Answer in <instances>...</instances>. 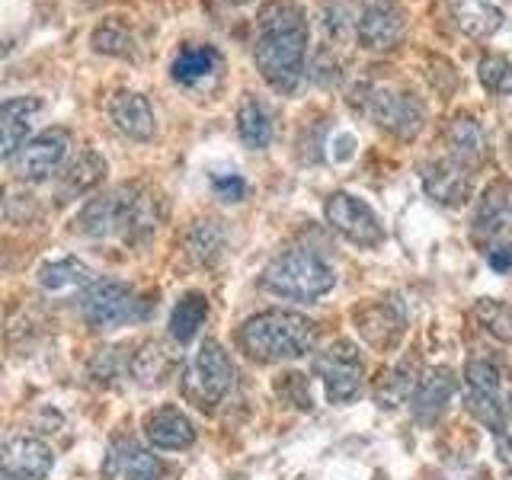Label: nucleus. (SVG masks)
Listing matches in <instances>:
<instances>
[{
    "instance_id": "f257e3e1",
    "label": "nucleus",
    "mask_w": 512,
    "mask_h": 480,
    "mask_svg": "<svg viewBox=\"0 0 512 480\" xmlns=\"http://www.w3.org/2000/svg\"><path fill=\"white\" fill-rule=\"evenodd\" d=\"M311 26L308 16L292 0H272L256 20L253 61L263 80L276 93H292L304 77Z\"/></svg>"
},
{
    "instance_id": "f03ea898",
    "label": "nucleus",
    "mask_w": 512,
    "mask_h": 480,
    "mask_svg": "<svg viewBox=\"0 0 512 480\" xmlns=\"http://www.w3.org/2000/svg\"><path fill=\"white\" fill-rule=\"evenodd\" d=\"M237 343L256 362L301 359L317 343V324L295 311H263L244 320Z\"/></svg>"
},
{
    "instance_id": "7ed1b4c3",
    "label": "nucleus",
    "mask_w": 512,
    "mask_h": 480,
    "mask_svg": "<svg viewBox=\"0 0 512 480\" xmlns=\"http://www.w3.org/2000/svg\"><path fill=\"white\" fill-rule=\"evenodd\" d=\"M336 285V272L311 250H288L263 269V288L276 298L314 301Z\"/></svg>"
},
{
    "instance_id": "20e7f679",
    "label": "nucleus",
    "mask_w": 512,
    "mask_h": 480,
    "mask_svg": "<svg viewBox=\"0 0 512 480\" xmlns=\"http://www.w3.org/2000/svg\"><path fill=\"white\" fill-rule=\"evenodd\" d=\"M183 397L199 410H215L234 388V362L215 340H205L180 375Z\"/></svg>"
},
{
    "instance_id": "39448f33",
    "label": "nucleus",
    "mask_w": 512,
    "mask_h": 480,
    "mask_svg": "<svg viewBox=\"0 0 512 480\" xmlns=\"http://www.w3.org/2000/svg\"><path fill=\"white\" fill-rule=\"evenodd\" d=\"M138 205H141V189L138 186H119L109 189L103 196L90 199L77 215V231L84 237L103 240V237H135L138 224Z\"/></svg>"
},
{
    "instance_id": "423d86ee",
    "label": "nucleus",
    "mask_w": 512,
    "mask_h": 480,
    "mask_svg": "<svg viewBox=\"0 0 512 480\" xmlns=\"http://www.w3.org/2000/svg\"><path fill=\"white\" fill-rule=\"evenodd\" d=\"M80 314L90 327L96 330H109L119 324H132V320L148 317V301H141L132 288L122 282H93L87 285L84 298H80Z\"/></svg>"
},
{
    "instance_id": "0eeeda50",
    "label": "nucleus",
    "mask_w": 512,
    "mask_h": 480,
    "mask_svg": "<svg viewBox=\"0 0 512 480\" xmlns=\"http://www.w3.org/2000/svg\"><path fill=\"white\" fill-rule=\"evenodd\" d=\"M464 407L480 426H487L493 436L509 429V407L500 394V372L487 359H474L464 368Z\"/></svg>"
},
{
    "instance_id": "6e6552de",
    "label": "nucleus",
    "mask_w": 512,
    "mask_h": 480,
    "mask_svg": "<svg viewBox=\"0 0 512 480\" xmlns=\"http://www.w3.org/2000/svg\"><path fill=\"white\" fill-rule=\"evenodd\" d=\"M365 112L372 116V122L384 132H391L397 138H416L426 122V109L416 100L410 90H400L394 84H378L368 87L365 93Z\"/></svg>"
},
{
    "instance_id": "1a4fd4ad",
    "label": "nucleus",
    "mask_w": 512,
    "mask_h": 480,
    "mask_svg": "<svg viewBox=\"0 0 512 480\" xmlns=\"http://www.w3.org/2000/svg\"><path fill=\"white\" fill-rule=\"evenodd\" d=\"M324 215L336 234H343L356 247H378L384 240V228L375 208L352 192H333L324 202Z\"/></svg>"
},
{
    "instance_id": "9d476101",
    "label": "nucleus",
    "mask_w": 512,
    "mask_h": 480,
    "mask_svg": "<svg viewBox=\"0 0 512 480\" xmlns=\"http://www.w3.org/2000/svg\"><path fill=\"white\" fill-rule=\"evenodd\" d=\"M68 148H71V135L64 132V128H45L36 138H29L7 164L16 180L42 183L61 167V160L68 157Z\"/></svg>"
},
{
    "instance_id": "9b49d317",
    "label": "nucleus",
    "mask_w": 512,
    "mask_h": 480,
    "mask_svg": "<svg viewBox=\"0 0 512 480\" xmlns=\"http://www.w3.org/2000/svg\"><path fill=\"white\" fill-rule=\"evenodd\" d=\"M404 26L407 16L397 0H362L356 20H352L356 39L368 52H388V48H394L404 39Z\"/></svg>"
},
{
    "instance_id": "f8f14e48",
    "label": "nucleus",
    "mask_w": 512,
    "mask_h": 480,
    "mask_svg": "<svg viewBox=\"0 0 512 480\" xmlns=\"http://www.w3.org/2000/svg\"><path fill=\"white\" fill-rule=\"evenodd\" d=\"M314 372L324 381V391L333 404H349L362 388V359L352 343H333L314 359Z\"/></svg>"
},
{
    "instance_id": "ddd939ff",
    "label": "nucleus",
    "mask_w": 512,
    "mask_h": 480,
    "mask_svg": "<svg viewBox=\"0 0 512 480\" xmlns=\"http://www.w3.org/2000/svg\"><path fill=\"white\" fill-rule=\"evenodd\" d=\"M474 240L480 247L493 250L512 244V186L509 183H493L484 199L477 205L474 215Z\"/></svg>"
},
{
    "instance_id": "4468645a",
    "label": "nucleus",
    "mask_w": 512,
    "mask_h": 480,
    "mask_svg": "<svg viewBox=\"0 0 512 480\" xmlns=\"http://www.w3.org/2000/svg\"><path fill=\"white\" fill-rule=\"evenodd\" d=\"M423 189L429 192V199H436L439 205L458 208L471 199L474 167L452 157V154H445L439 160H429V164L423 167Z\"/></svg>"
},
{
    "instance_id": "2eb2a0df",
    "label": "nucleus",
    "mask_w": 512,
    "mask_h": 480,
    "mask_svg": "<svg viewBox=\"0 0 512 480\" xmlns=\"http://www.w3.org/2000/svg\"><path fill=\"white\" fill-rule=\"evenodd\" d=\"M164 464L135 439H116L103 458V480H160Z\"/></svg>"
},
{
    "instance_id": "dca6fc26",
    "label": "nucleus",
    "mask_w": 512,
    "mask_h": 480,
    "mask_svg": "<svg viewBox=\"0 0 512 480\" xmlns=\"http://www.w3.org/2000/svg\"><path fill=\"white\" fill-rule=\"evenodd\" d=\"M4 477L7 480H45L55 468V455L36 436H13L4 445Z\"/></svg>"
},
{
    "instance_id": "f3484780",
    "label": "nucleus",
    "mask_w": 512,
    "mask_h": 480,
    "mask_svg": "<svg viewBox=\"0 0 512 480\" xmlns=\"http://www.w3.org/2000/svg\"><path fill=\"white\" fill-rule=\"evenodd\" d=\"M144 436L160 452H186L196 442V426L180 407H157L144 416Z\"/></svg>"
},
{
    "instance_id": "a211bd4d",
    "label": "nucleus",
    "mask_w": 512,
    "mask_h": 480,
    "mask_svg": "<svg viewBox=\"0 0 512 480\" xmlns=\"http://www.w3.org/2000/svg\"><path fill=\"white\" fill-rule=\"evenodd\" d=\"M404 324H407L404 308L394 301H375L356 311V327L362 333V340L375 349H391L404 336Z\"/></svg>"
},
{
    "instance_id": "6ab92c4d",
    "label": "nucleus",
    "mask_w": 512,
    "mask_h": 480,
    "mask_svg": "<svg viewBox=\"0 0 512 480\" xmlns=\"http://www.w3.org/2000/svg\"><path fill=\"white\" fill-rule=\"evenodd\" d=\"M112 125L119 128L122 135H128L132 141H151L157 132V119H154V109L148 103V96L135 93V90H122L109 100L106 106Z\"/></svg>"
},
{
    "instance_id": "aec40b11",
    "label": "nucleus",
    "mask_w": 512,
    "mask_h": 480,
    "mask_svg": "<svg viewBox=\"0 0 512 480\" xmlns=\"http://www.w3.org/2000/svg\"><path fill=\"white\" fill-rule=\"evenodd\" d=\"M455 388H458V381H455L452 368H445V365L429 368V372L420 375V381H416V388H413V397H410L413 416L423 423H432L445 410L448 400H452Z\"/></svg>"
},
{
    "instance_id": "412c9836",
    "label": "nucleus",
    "mask_w": 512,
    "mask_h": 480,
    "mask_svg": "<svg viewBox=\"0 0 512 480\" xmlns=\"http://www.w3.org/2000/svg\"><path fill=\"white\" fill-rule=\"evenodd\" d=\"M42 100L39 96H10L0 106V135H4V160H10L26 144L32 122L39 119Z\"/></svg>"
},
{
    "instance_id": "4be33fe9",
    "label": "nucleus",
    "mask_w": 512,
    "mask_h": 480,
    "mask_svg": "<svg viewBox=\"0 0 512 480\" xmlns=\"http://www.w3.org/2000/svg\"><path fill=\"white\" fill-rule=\"evenodd\" d=\"M455 26L471 39H490L503 29L506 13L496 0H448Z\"/></svg>"
},
{
    "instance_id": "5701e85b",
    "label": "nucleus",
    "mask_w": 512,
    "mask_h": 480,
    "mask_svg": "<svg viewBox=\"0 0 512 480\" xmlns=\"http://www.w3.org/2000/svg\"><path fill=\"white\" fill-rule=\"evenodd\" d=\"M106 176V160L96 151H80L68 167L58 173V202H74L80 196H87L90 189H96Z\"/></svg>"
},
{
    "instance_id": "b1692460",
    "label": "nucleus",
    "mask_w": 512,
    "mask_h": 480,
    "mask_svg": "<svg viewBox=\"0 0 512 480\" xmlns=\"http://www.w3.org/2000/svg\"><path fill=\"white\" fill-rule=\"evenodd\" d=\"M221 71V52L215 45H186L170 64V77L183 87H196Z\"/></svg>"
},
{
    "instance_id": "393cba45",
    "label": "nucleus",
    "mask_w": 512,
    "mask_h": 480,
    "mask_svg": "<svg viewBox=\"0 0 512 480\" xmlns=\"http://www.w3.org/2000/svg\"><path fill=\"white\" fill-rule=\"evenodd\" d=\"M445 148L452 157L464 160V164L477 167L480 157L487 151V138H484V128H480L471 116H455L445 128Z\"/></svg>"
},
{
    "instance_id": "a878e982",
    "label": "nucleus",
    "mask_w": 512,
    "mask_h": 480,
    "mask_svg": "<svg viewBox=\"0 0 512 480\" xmlns=\"http://www.w3.org/2000/svg\"><path fill=\"white\" fill-rule=\"evenodd\" d=\"M237 135L253 151L269 148V141H272L269 112L253 93H244V100H240V106H237Z\"/></svg>"
},
{
    "instance_id": "bb28decb",
    "label": "nucleus",
    "mask_w": 512,
    "mask_h": 480,
    "mask_svg": "<svg viewBox=\"0 0 512 480\" xmlns=\"http://www.w3.org/2000/svg\"><path fill=\"white\" fill-rule=\"evenodd\" d=\"M39 285L45 292H71V288L93 285V272L80 260H74V256H64V260L45 263L39 269Z\"/></svg>"
},
{
    "instance_id": "cd10ccee",
    "label": "nucleus",
    "mask_w": 512,
    "mask_h": 480,
    "mask_svg": "<svg viewBox=\"0 0 512 480\" xmlns=\"http://www.w3.org/2000/svg\"><path fill=\"white\" fill-rule=\"evenodd\" d=\"M208 317V298L202 292H189L176 301V308L170 314V336L176 343H189L199 333V327Z\"/></svg>"
},
{
    "instance_id": "c85d7f7f",
    "label": "nucleus",
    "mask_w": 512,
    "mask_h": 480,
    "mask_svg": "<svg viewBox=\"0 0 512 480\" xmlns=\"http://www.w3.org/2000/svg\"><path fill=\"white\" fill-rule=\"evenodd\" d=\"M224 250V231L218 228V221L202 218L186 231V253L199 266H212Z\"/></svg>"
},
{
    "instance_id": "c756f323",
    "label": "nucleus",
    "mask_w": 512,
    "mask_h": 480,
    "mask_svg": "<svg viewBox=\"0 0 512 480\" xmlns=\"http://www.w3.org/2000/svg\"><path fill=\"white\" fill-rule=\"evenodd\" d=\"M128 372H132V378L138 384H144V388H151V384H160L167 378L170 372V359L160 343H144L132 359H128Z\"/></svg>"
},
{
    "instance_id": "7c9ffc66",
    "label": "nucleus",
    "mask_w": 512,
    "mask_h": 480,
    "mask_svg": "<svg viewBox=\"0 0 512 480\" xmlns=\"http://www.w3.org/2000/svg\"><path fill=\"white\" fill-rule=\"evenodd\" d=\"M474 320L500 343H512V304L496 298H480L474 304Z\"/></svg>"
},
{
    "instance_id": "2f4dec72",
    "label": "nucleus",
    "mask_w": 512,
    "mask_h": 480,
    "mask_svg": "<svg viewBox=\"0 0 512 480\" xmlns=\"http://www.w3.org/2000/svg\"><path fill=\"white\" fill-rule=\"evenodd\" d=\"M93 52L112 55V58H135V36L122 23H103L90 36Z\"/></svg>"
},
{
    "instance_id": "473e14b6",
    "label": "nucleus",
    "mask_w": 512,
    "mask_h": 480,
    "mask_svg": "<svg viewBox=\"0 0 512 480\" xmlns=\"http://www.w3.org/2000/svg\"><path fill=\"white\" fill-rule=\"evenodd\" d=\"M416 381H420V378H413V372H410L407 365H397L394 372L381 375L378 388H375L378 407H397V404H404L407 397H413Z\"/></svg>"
},
{
    "instance_id": "72a5a7b5",
    "label": "nucleus",
    "mask_w": 512,
    "mask_h": 480,
    "mask_svg": "<svg viewBox=\"0 0 512 480\" xmlns=\"http://www.w3.org/2000/svg\"><path fill=\"white\" fill-rule=\"evenodd\" d=\"M480 87L493 96H512V61L503 55H487L477 64Z\"/></svg>"
},
{
    "instance_id": "f704fd0d",
    "label": "nucleus",
    "mask_w": 512,
    "mask_h": 480,
    "mask_svg": "<svg viewBox=\"0 0 512 480\" xmlns=\"http://www.w3.org/2000/svg\"><path fill=\"white\" fill-rule=\"evenodd\" d=\"M212 189L221 202H240L247 196V183L240 173H212Z\"/></svg>"
},
{
    "instance_id": "c9c22d12",
    "label": "nucleus",
    "mask_w": 512,
    "mask_h": 480,
    "mask_svg": "<svg viewBox=\"0 0 512 480\" xmlns=\"http://www.w3.org/2000/svg\"><path fill=\"white\" fill-rule=\"evenodd\" d=\"M484 256H487V263H490L496 272H506V269H512V244L493 247V250H487Z\"/></svg>"
},
{
    "instance_id": "e433bc0d",
    "label": "nucleus",
    "mask_w": 512,
    "mask_h": 480,
    "mask_svg": "<svg viewBox=\"0 0 512 480\" xmlns=\"http://www.w3.org/2000/svg\"><path fill=\"white\" fill-rule=\"evenodd\" d=\"M496 452H500V461L506 464V468H512V429L496 436Z\"/></svg>"
},
{
    "instance_id": "4c0bfd02",
    "label": "nucleus",
    "mask_w": 512,
    "mask_h": 480,
    "mask_svg": "<svg viewBox=\"0 0 512 480\" xmlns=\"http://www.w3.org/2000/svg\"><path fill=\"white\" fill-rule=\"evenodd\" d=\"M506 157H509V164H512V135L506 138Z\"/></svg>"
},
{
    "instance_id": "58836bf2",
    "label": "nucleus",
    "mask_w": 512,
    "mask_h": 480,
    "mask_svg": "<svg viewBox=\"0 0 512 480\" xmlns=\"http://www.w3.org/2000/svg\"><path fill=\"white\" fill-rule=\"evenodd\" d=\"M231 4H247V0H231Z\"/></svg>"
},
{
    "instance_id": "ea45409f",
    "label": "nucleus",
    "mask_w": 512,
    "mask_h": 480,
    "mask_svg": "<svg viewBox=\"0 0 512 480\" xmlns=\"http://www.w3.org/2000/svg\"><path fill=\"white\" fill-rule=\"evenodd\" d=\"M509 404H512V400H509ZM509 420H512V407H509Z\"/></svg>"
}]
</instances>
